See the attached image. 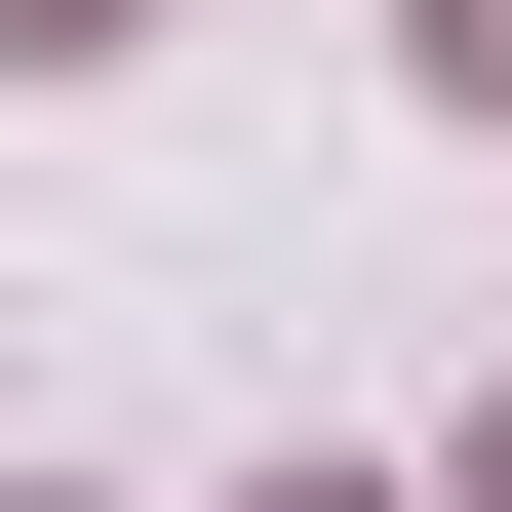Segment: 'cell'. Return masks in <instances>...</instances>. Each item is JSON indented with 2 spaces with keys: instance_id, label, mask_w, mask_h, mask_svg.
Wrapping results in <instances>:
<instances>
[{
  "instance_id": "cell-4",
  "label": "cell",
  "mask_w": 512,
  "mask_h": 512,
  "mask_svg": "<svg viewBox=\"0 0 512 512\" xmlns=\"http://www.w3.org/2000/svg\"><path fill=\"white\" fill-rule=\"evenodd\" d=\"M473 512H512V473H473Z\"/></svg>"
},
{
  "instance_id": "cell-2",
  "label": "cell",
  "mask_w": 512,
  "mask_h": 512,
  "mask_svg": "<svg viewBox=\"0 0 512 512\" xmlns=\"http://www.w3.org/2000/svg\"><path fill=\"white\" fill-rule=\"evenodd\" d=\"M0 40H119V0H0Z\"/></svg>"
},
{
  "instance_id": "cell-1",
  "label": "cell",
  "mask_w": 512,
  "mask_h": 512,
  "mask_svg": "<svg viewBox=\"0 0 512 512\" xmlns=\"http://www.w3.org/2000/svg\"><path fill=\"white\" fill-rule=\"evenodd\" d=\"M434 119H512V0H434Z\"/></svg>"
},
{
  "instance_id": "cell-3",
  "label": "cell",
  "mask_w": 512,
  "mask_h": 512,
  "mask_svg": "<svg viewBox=\"0 0 512 512\" xmlns=\"http://www.w3.org/2000/svg\"><path fill=\"white\" fill-rule=\"evenodd\" d=\"M276 512H355V473H276Z\"/></svg>"
}]
</instances>
